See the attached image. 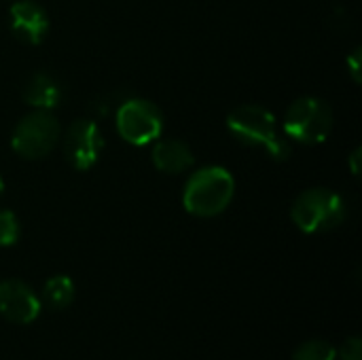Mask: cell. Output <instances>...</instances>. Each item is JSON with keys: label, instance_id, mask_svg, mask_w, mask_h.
I'll return each instance as SVG.
<instances>
[{"label": "cell", "instance_id": "1", "mask_svg": "<svg viewBox=\"0 0 362 360\" xmlns=\"http://www.w3.org/2000/svg\"><path fill=\"white\" fill-rule=\"evenodd\" d=\"M227 129L238 142L250 149H261L276 161H284L291 155V140L284 136L276 117L263 106H238L227 117Z\"/></svg>", "mask_w": 362, "mask_h": 360}, {"label": "cell", "instance_id": "2", "mask_svg": "<svg viewBox=\"0 0 362 360\" xmlns=\"http://www.w3.org/2000/svg\"><path fill=\"white\" fill-rule=\"evenodd\" d=\"M235 180L229 170L210 166L197 170L185 185L182 206L189 214L199 219H212L225 212L233 199Z\"/></svg>", "mask_w": 362, "mask_h": 360}, {"label": "cell", "instance_id": "3", "mask_svg": "<svg viewBox=\"0 0 362 360\" xmlns=\"http://www.w3.org/2000/svg\"><path fill=\"white\" fill-rule=\"evenodd\" d=\"M346 214H348V206L344 197L322 187L303 191L291 208L293 223L303 233H310V236L327 233L339 227L346 221Z\"/></svg>", "mask_w": 362, "mask_h": 360}, {"label": "cell", "instance_id": "4", "mask_svg": "<svg viewBox=\"0 0 362 360\" xmlns=\"http://www.w3.org/2000/svg\"><path fill=\"white\" fill-rule=\"evenodd\" d=\"M333 129V110L320 98H299L295 100L282 121V132L288 140L297 144L314 146L325 142Z\"/></svg>", "mask_w": 362, "mask_h": 360}, {"label": "cell", "instance_id": "5", "mask_svg": "<svg viewBox=\"0 0 362 360\" xmlns=\"http://www.w3.org/2000/svg\"><path fill=\"white\" fill-rule=\"evenodd\" d=\"M59 134V123L51 110H34L15 125L11 146L23 159H42L57 146Z\"/></svg>", "mask_w": 362, "mask_h": 360}, {"label": "cell", "instance_id": "6", "mask_svg": "<svg viewBox=\"0 0 362 360\" xmlns=\"http://www.w3.org/2000/svg\"><path fill=\"white\" fill-rule=\"evenodd\" d=\"M117 132L125 142L134 146L153 144L161 138L163 115L153 102L132 98L123 102L117 110Z\"/></svg>", "mask_w": 362, "mask_h": 360}, {"label": "cell", "instance_id": "7", "mask_svg": "<svg viewBox=\"0 0 362 360\" xmlns=\"http://www.w3.org/2000/svg\"><path fill=\"white\" fill-rule=\"evenodd\" d=\"M62 146H64L66 161L74 170L87 172L98 163L104 151V136H102V129L93 121L78 119L68 127Z\"/></svg>", "mask_w": 362, "mask_h": 360}, {"label": "cell", "instance_id": "8", "mask_svg": "<svg viewBox=\"0 0 362 360\" xmlns=\"http://www.w3.org/2000/svg\"><path fill=\"white\" fill-rule=\"evenodd\" d=\"M0 314L13 325H30L40 314V301L23 282L4 280L0 282Z\"/></svg>", "mask_w": 362, "mask_h": 360}, {"label": "cell", "instance_id": "9", "mask_svg": "<svg viewBox=\"0 0 362 360\" xmlns=\"http://www.w3.org/2000/svg\"><path fill=\"white\" fill-rule=\"evenodd\" d=\"M8 25L17 40L25 45H40L49 32V17L36 2L19 0L8 8Z\"/></svg>", "mask_w": 362, "mask_h": 360}, {"label": "cell", "instance_id": "10", "mask_svg": "<svg viewBox=\"0 0 362 360\" xmlns=\"http://www.w3.org/2000/svg\"><path fill=\"white\" fill-rule=\"evenodd\" d=\"M151 159L163 174H182L195 163L191 146L182 140H155Z\"/></svg>", "mask_w": 362, "mask_h": 360}, {"label": "cell", "instance_id": "11", "mask_svg": "<svg viewBox=\"0 0 362 360\" xmlns=\"http://www.w3.org/2000/svg\"><path fill=\"white\" fill-rule=\"evenodd\" d=\"M23 102L34 110H53L62 102V87L53 76L36 72L23 87Z\"/></svg>", "mask_w": 362, "mask_h": 360}, {"label": "cell", "instance_id": "12", "mask_svg": "<svg viewBox=\"0 0 362 360\" xmlns=\"http://www.w3.org/2000/svg\"><path fill=\"white\" fill-rule=\"evenodd\" d=\"M42 299L51 310H64L74 299V282L68 276H53L42 289Z\"/></svg>", "mask_w": 362, "mask_h": 360}, {"label": "cell", "instance_id": "13", "mask_svg": "<svg viewBox=\"0 0 362 360\" xmlns=\"http://www.w3.org/2000/svg\"><path fill=\"white\" fill-rule=\"evenodd\" d=\"M337 359V350L333 348V344L322 342V339H312L305 342L303 346L297 348V352L293 354V360H335Z\"/></svg>", "mask_w": 362, "mask_h": 360}, {"label": "cell", "instance_id": "14", "mask_svg": "<svg viewBox=\"0 0 362 360\" xmlns=\"http://www.w3.org/2000/svg\"><path fill=\"white\" fill-rule=\"evenodd\" d=\"M19 240V221L11 210H0V246H13Z\"/></svg>", "mask_w": 362, "mask_h": 360}, {"label": "cell", "instance_id": "15", "mask_svg": "<svg viewBox=\"0 0 362 360\" xmlns=\"http://www.w3.org/2000/svg\"><path fill=\"white\" fill-rule=\"evenodd\" d=\"M337 354L341 360H362V342L358 337H348Z\"/></svg>", "mask_w": 362, "mask_h": 360}, {"label": "cell", "instance_id": "16", "mask_svg": "<svg viewBox=\"0 0 362 360\" xmlns=\"http://www.w3.org/2000/svg\"><path fill=\"white\" fill-rule=\"evenodd\" d=\"M346 66L350 68V74L356 83H361V49H354L352 55L346 59Z\"/></svg>", "mask_w": 362, "mask_h": 360}, {"label": "cell", "instance_id": "17", "mask_svg": "<svg viewBox=\"0 0 362 360\" xmlns=\"http://www.w3.org/2000/svg\"><path fill=\"white\" fill-rule=\"evenodd\" d=\"M358 159H361V149H356V151L352 153V157H350V166H352V174H354V176H358V172H361Z\"/></svg>", "mask_w": 362, "mask_h": 360}, {"label": "cell", "instance_id": "18", "mask_svg": "<svg viewBox=\"0 0 362 360\" xmlns=\"http://www.w3.org/2000/svg\"><path fill=\"white\" fill-rule=\"evenodd\" d=\"M2 191H4V182H2V176H0V195H2Z\"/></svg>", "mask_w": 362, "mask_h": 360}]
</instances>
